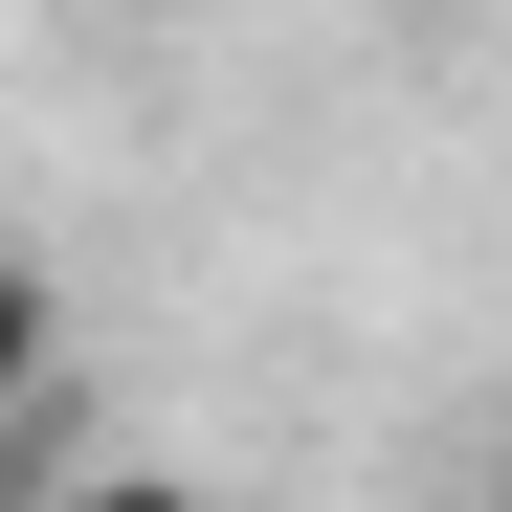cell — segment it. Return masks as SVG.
Instances as JSON below:
<instances>
[{"label":"cell","instance_id":"2","mask_svg":"<svg viewBox=\"0 0 512 512\" xmlns=\"http://www.w3.org/2000/svg\"><path fill=\"white\" fill-rule=\"evenodd\" d=\"M67 512H201L179 468H90V490H67Z\"/></svg>","mask_w":512,"mask_h":512},{"label":"cell","instance_id":"1","mask_svg":"<svg viewBox=\"0 0 512 512\" xmlns=\"http://www.w3.org/2000/svg\"><path fill=\"white\" fill-rule=\"evenodd\" d=\"M45 379H67V290L23 268V245H0V446L45 423Z\"/></svg>","mask_w":512,"mask_h":512},{"label":"cell","instance_id":"3","mask_svg":"<svg viewBox=\"0 0 512 512\" xmlns=\"http://www.w3.org/2000/svg\"><path fill=\"white\" fill-rule=\"evenodd\" d=\"M468 512H512V468H490V490H468Z\"/></svg>","mask_w":512,"mask_h":512}]
</instances>
